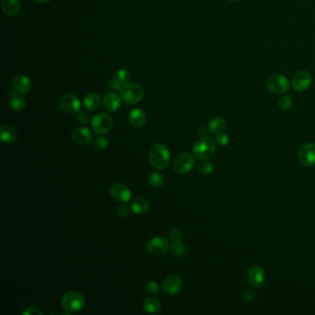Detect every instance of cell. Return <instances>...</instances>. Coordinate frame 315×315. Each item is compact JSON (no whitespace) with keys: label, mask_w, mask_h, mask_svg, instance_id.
Listing matches in <instances>:
<instances>
[{"label":"cell","mask_w":315,"mask_h":315,"mask_svg":"<svg viewBox=\"0 0 315 315\" xmlns=\"http://www.w3.org/2000/svg\"><path fill=\"white\" fill-rule=\"evenodd\" d=\"M216 150V144L212 138L208 136L201 137L193 145V156L199 160H208L213 157Z\"/></svg>","instance_id":"7a4b0ae2"},{"label":"cell","mask_w":315,"mask_h":315,"mask_svg":"<svg viewBox=\"0 0 315 315\" xmlns=\"http://www.w3.org/2000/svg\"><path fill=\"white\" fill-rule=\"evenodd\" d=\"M312 84V76L305 70L297 72L292 78V87L297 92H304Z\"/></svg>","instance_id":"4fadbf2b"},{"label":"cell","mask_w":315,"mask_h":315,"mask_svg":"<svg viewBox=\"0 0 315 315\" xmlns=\"http://www.w3.org/2000/svg\"><path fill=\"white\" fill-rule=\"evenodd\" d=\"M82 103L79 97L72 93H68L59 98L58 107L61 111L69 115H73L81 110Z\"/></svg>","instance_id":"8992f818"},{"label":"cell","mask_w":315,"mask_h":315,"mask_svg":"<svg viewBox=\"0 0 315 315\" xmlns=\"http://www.w3.org/2000/svg\"><path fill=\"white\" fill-rule=\"evenodd\" d=\"M84 104L89 111H94L101 105V96L96 93H89L84 97Z\"/></svg>","instance_id":"7402d4cb"},{"label":"cell","mask_w":315,"mask_h":315,"mask_svg":"<svg viewBox=\"0 0 315 315\" xmlns=\"http://www.w3.org/2000/svg\"><path fill=\"white\" fill-rule=\"evenodd\" d=\"M110 194L114 200H116L121 204L128 203L131 198L130 188L121 182L115 183L111 186Z\"/></svg>","instance_id":"7c38bea8"},{"label":"cell","mask_w":315,"mask_h":315,"mask_svg":"<svg viewBox=\"0 0 315 315\" xmlns=\"http://www.w3.org/2000/svg\"><path fill=\"white\" fill-rule=\"evenodd\" d=\"M23 315H43V312L40 311L36 307H28L22 313Z\"/></svg>","instance_id":"8d00e7d4"},{"label":"cell","mask_w":315,"mask_h":315,"mask_svg":"<svg viewBox=\"0 0 315 315\" xmlns=\"http://www.w3.org/2000/svg\"><path fill=\"white\" fill-rule=\"evenodd\" d=\"M71 138L77 144L85 146L92 141L93 134H92V131L89 129H87L85 127H81V128H77L76 130H73V132L71 134Z\"/></svg>","instance_id":"2e32d148"},{"label":"cell","mask_w":315,"mask_h":315,"mask_svg":"<svg viewBox=\"0 0 315 315\" xmlns=\"http://www.w3.org/2000/svg\"><path fill=\"white\" fill-rule=\"evenodd\" d=\"M194 166V158L188 153H183L177 156L173 163L174 171L179 175H184L191 172L193 169Z\"/></svg>","instance_id":"ba28073f"},{"label":"cell","mask_w":315,"mask_h":315,"mask_svg":"<svg viewBox=\"0 0 315 315\" xmlns=\"http://www.w3.org/2000/svg\"><path fill=\"white\" fill-rule=\"evenodd\" d=\"M231 1H237V0H231Z\"/></svg>","instance_id":"60d3db41"},{"label":"cell","mask_w":315,"mask_h":315,"mask_svg":"<svg viewBox=\"0 0 315 315\" xmlns=\"http://www.w3.org/2000/svg\"><path fill=\"white\" fill-rule=\"evenodd\" d=\"M31 88L32 82L27 76L19 74L13 79V90L15 93L23 95L28 93L31 91Z\"/></svg>","instance_id":"9a60e30c"},{"label":"cell","mask_w":315,"mask_h":315,"mask_svg":"<svg viewBox=\"0 0 315 315\" xmlns=\"http://www.w3.org/2000/svg\"><path fill=\"white\" fill-rule=\"evenodd\" d=\"M115 79L117 81H119L122 85H124V84L129 83V81H130V72L125 69H121L117 71V73L115 75Z\"/></svg>","instance_id":"83f0119b"},{"label":"cell","mask_w":315,"mask_h":315,"mask_svg":"<svg viewBox=\"0 0 315 315\" xmlns=\"http://www.w3.org/2000/svg\"><path fill=\"white\" fill-rule=\"evenodd\" d=\"M255 298V292L252 291V290H246L244 292V295H243V298L245 301L247 302H250L253 300V298Z\"/></svg>","instance_id":"74e56055"},{"label":"cell","mask_w":315,"mask_h":315,"mask_svg":"<svg viewBox=\"0 0 315 315\" xmlns=\"http://www.w3.org/2000/svg\"><path fill=\"white\" fill-rule=\"evenodd\" d=\"M39 4H47L50 0H35Z\"/></svg>","instance_id":"ab89813d"},{"label":"cell","mask_w":315,"mask_h":315,"mask_svg":"<svg viewBox=\"0 0 315 315\" xmlns=\"http://www.w3.org/2000/svg\"><path fill=\"white\" fill-rule=\"evenodd\" d=\"M129 121L130 125L134 128H140L146 122V114L143 109L140 107H135L131 109L129 114Z\"/></svg>","instance_id":"d6986e66"},{"label":"cell","mask_w":315,"mask_h":315,"mask_svg":"<svg viewBox=\"0 0 315 315\" xmlns=\"http://www.w3.org/2000/svg\"><path fill=\"white\" fill-rule=\"evenodd\" d=\"M10 105L13 111H22L26 106V100L24 97H22V95L14 93L10 96Z\"/></svg>","instance_id":"603a6c76"},{"label":"cell","mask_w":315,"mask_h":315,"mask_svg":"<svg viewBox=\"0 0 315 315\" xmlns=\"http://www.w3.org/2000/svg\"><path fill=\"white\" fill-rule=\"evenodd\" d=\"M144 290L147 294L151 296H157L159 294V291H160L158 283L155 281H148L144 285Z\"/></svg>","instance_id":"f546056e"},{"label":"cell","mask_w":315,"mask_h":315,"mask_svg":"<svg viewBox=\"0 0 315 315\" xmlns=\"http://www.w3.org/2000/svg\"><path fill=\"white\" fill-rule=\"evenodd\" d=\"M170 249H171L173 255L176 257H181L186 253L185 244L181 241L171 242Z\"/></svg>","instance_id":"4316f807"},{"label":"cell","mask_w":315,"mask_h":315,"mask_svg":"<svg viewBox=\"0 0 315 315\" xmlns=\"http://www.w3.org/2000/svg\"><path fill=\"white\" fill-rule=\"evenodd\" d=\"M215 141L218 145L220 146H226L228 144L229 142V137L228 134L224 133V132H221L219 134H216V137H215Z\"/></svg>","instance_id":"d6a6232c"},{"label":"cell","mask_w":315,"mask_h":315,"mask_svg":"<svg viewBox=\"0 0 315 315\" xmlns=\"http://www.w3.org/2000/svg\"><path fill=\"white\" fill-rule=\"evenodd\" d=\"M117 213L121 218H124L129 215L130 213V208L125 204H121L117 207Z\"/></svg>","instance_id":"e575fe53"},{"label":"cell","mask_w":315,"mask_h":315,"mask_svg":"<svg viewBox=\"0 0 315 315\" xmlns=\"http://www.w3.org/2000/svg\"><path fill=\"white\" fill-rule=\"evenodd\" d=\"M130 209L136 214H144L147 213L150 209V202L148 199L142 196L135 197L130 203Z\"/></svg>","instance_id":"ac0fdd59"},{"label":"cell","mask_w":315,"mask_h":315,"mask_svg":"<svg viewBox=\"0 0 315 315\" xmlns=\"http://www.w3.org/2000/svg\"><path fill=\"white\" fill-rule=\"evenodd\" d=\"M121 95L116 93H109L104 97L103 105L106 111L114 113L121 108Z\"/></svg>","instance_id":"e0dca14e"},{"label":"cell","mask_w":315,"mask_h":315,"mask_svg":"<svg viewBox=\"0 0 315 315\" xmlns=\"http://www.w3.org/2000/svg\"><path fill=\"white\" fill-rule=\"evenodd\" d=\"M266 86L270 92L277 94H284L290 89V82L287 77L283 74L272 75L266 83Z\"/></svg>","instance_id":"5b68a950"},{"label":"cell","mask_w":315,"mask_h":315,"mask_svg":"<svg viewBox=\"0 0 315 315\" xmlns=\"http://www.w3.org/2000/svg\"><path fill=\"white\" fill-rule=\"evenodd\" d=\"M92 129L96 134L103 135L111 130L114 121L108 114L98 113L92 120Z\"/></svg>","instance_id":"52a82bcc"},{"label":"cell","mask_w":315,"mask_h":315,"mask_svg":"<svg viewBox=\"0 0 315 315\" xmlns=\"http://www.w3.org/2000/svg\"><path fill=\"white\" fill-rule=\"evenodd\" d=\"M148 158L152 167L163 170L169 166L171 154L165 144L156 143L149 150Z\"/></svg>","instance_id":"6da1fadb"},{"label":"cell","mask_w":315,"mask_h":315,"mask_svg":"<svg viewBox=\"0 0 315 315\" xmlns=\"http://www.w3.org/2000/svg\"><path fill=\"white\" fill-rule=\"evenodd\" d=\"M169 238L171 242L180 241L182 240V233L177 228H173L169 232Z\"/></svg>","instance_id":"836d02e7"},{"label":"cell","mask_w":315,"mask_h":315,"mask_svg":"<svg viewBox=\"0 0 315 315\" xmlns=\"http://www.w3.org/2000/svg\"><path fill=\"white\" fill-rule=\"evenodd\" d=\"M292 98L289 95H283L279 100H278V107L282 111H287L288 110L291 105H292Z\"/></svg>","instance_id":"f1b7e54d"},{"label":"cell","mask_w":315,"mask_h":315,"mask_svg":"<svg viewBox=\"0 0 315 315\" xmlns=\"http://www.w3.org/2000/svg\"><path fill=\"white\" fill-rule=\"evenodd\" d=\"M298 162L305 167H310L315 164V143H306L298 152Z\"/></svg>","instance_id":"30bf717a"},{"label":"cell","mask_w":315,"mask_h":315,"mask_svg":"<svg viewBox=\"0 0 315 315\" xmlns=\"http://www.w3.org/2000/svg\"><path fill=\"white\" fill-rule=\"evenodd\" d=\"M165 176L160 172H153L148 177V183L154 188H160L165 183Z\"/></svg>","instance_id":"484cf974"},{"label":"cell","mask_w":315,"mask_h":315,"mask_svg":"<svg viewBox=\"0 0 315 315\" xmlns=\"http://www.w3.org/2000/svg\"><path fill=\"white\" fill-rule=\"evenodd\" d=\"M226 127H227L226 121H224L222 118H219V117L213 118V120L209 123V129L214 134H219L221 132H224Z\"/></svg>","instance_id":"d4e9b609"},{"label":"cell","mask_w":315,"mask_h":315,"mask_svg":"<svg viewBox=\"0 0 315 315\" xmlns=\"http://www.w3.org/2000/svg\"><path fill=\"white\" fill-rule=\"evenodd\" d=\"M1 8L6 15L15 16L20 10V2L19 0H2Z\"/></svg>","instance_id":"ffe728a7"},{"label":"cell","mask_w":315,"mask_h":315,"mask_svg":"<svg viewBox=\"0 0 315 315\" xmlns=\"http://www.w3.org/2000/svg\"><path fill=\"white\" fill-rule=\"evenodd\" d=\"M122 100L129 105H135L140 102L144 97V90L138 84L127 83L121 90Z\"/></svg>","instance_id":"277c9868"},{"label":"cell","mask_w":315,"mask_h":315,"mask_svg":"<svg viewBox=\"0 0 315 315\" xmlns=\"http://www.w3.org/2000/svg\"><path fill=\"white\" fill-rule=\"evenodd\" d=\"M182 287V279L177 275H169L162 283L163 291L168 296H175Z\"/></svg>","instance_id":"8fae6325"},{"label":"cell","mask_w":315,"mask_h":315,"mask_svg":"<svg viewBox=\"0 0 315 315\" xmlns=\"http://www.w3.org/2000/svg\"><path fill=\"white\" fill-rule=\"evenodd\" d=\"M143 309L148 314H158L161 311L162 306L157 298H147L143 301Z\"/></svg>","instance_id":"cb8c5ba5"},{"label":"cell","mask_w":315,"mask_h":315,"mask_svg":"<svg viewBox=\"0 0 315 315\" xmlns=\"http://www.w3.org/2000/svg\"><path fill=\"white\" fill-rule=\"evenodd\" d=\"M265 280L264 270L260 265L251 266L247 274V281L251 287H261Z\"/></svg>","instance_id":"5bb4252c"},{"label":"cell","mask_w":315,"mask_h":315,"mask_svg":"<svg viewBox=\"0 0 315 315\" xmlns=\"http://www.w3.org/2000/svg\"><path fill=\"white\" fill-rule=\"evenodd\" d=\"M0 134H1V140L4 143L11 144L15 142L18 138V134L15 129H13L10 126L2 125L0 128Z\"/></svg>","instance_id":"44dd1931"},{"label":"cell","mask_w":315,"mask_h":315,"mask_svg":"<svg viewBox=\"0 0 315 315\" xmlns=\"http://www.w3.org/2000/svg\"><path fill=\"white\" fill-rule=\"evenodd\" d=\"M94 148L98 151H104L107 148L108 146V140L106 139L105 136H99L93 141Z\"/></svg>","instance_id":"1f68e13d"},{"label":"cell","mask_w":315,"mask_h":315,"mask_svg":"<svg viewBox=\"0 0 315 315\" xmlns=\"http://www.w3.org/2000/svg\"><path fill=\"white\" fill-rule=\"evenodd\" d=\"M169 250V242L164 237H155L146 244V250L153 256H162Z\"/></svg>","instance_id":"9c48e42d"},{"label":"cell","mask_w":315,"mask_h":315,"mask_svg":"<svg viewBox=\"0 0 315 315\" xmlns=\"http://www.w3.org/2000/svg\"><path fill=\"white\" fill-rule=\"evenodd\" d=\"M84 296L78 291H69L61 298V306L68 315L76 314L84 309Z\"/></svg>","instance_id":"3957f363"},{"label":"cell","mask_w":315,"mask_h":315,"mask_svg":"<svg viewBox=\"0 0 315 315\" xmlns=\"http://www.w3.org/2000/svg\"><path fill=\"white\" fill-rule=\"evenodd\" d=\"M77 119L82 124H88L91 121V115L87 111H80Z\"/></svg>","instance_id":"d590c367"},{"label":"cell","mask_w":315,"mask_h":315,"mask_svg":"<svg viewBox=\"0 0 315 315\" xmlns=\"http://www.w3.org/2000/svg\"><path fill=\"white\" fill-rule=\"evenodd\" d=\"M122 86H123V85H122L119 81H117L115 78H114L112 81L109 82V87L112 88L113 90H115V91H119V90L121 91Z\"/></svg>","instance_id":"f35d334b"},{"label":"cell","mask_w":315,"mask_h":315,"mask_svg":"<svg viewBox=\"0 0 315 315\" xmlns=\"http://www.w3.org/2000/svg\"><path fill=\"white\" fill-rule=\"evenodd\" d=\"M199 171L203 175H210L213 171V165L210 161L204 160L199 167Z\"/></svg>","instance_id":"4dcf8cb0"}]
</instances>
